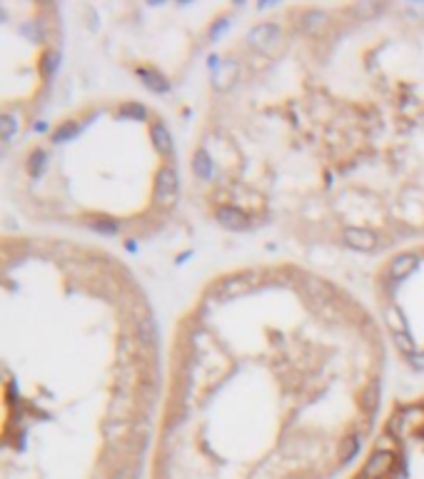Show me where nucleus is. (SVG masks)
<instances>
[{"instance_id":"nucleus-1","label":"nucleus","mask_w":424,"mask_h":479,"mask_svg":"<svg viewBox=\"0 0 424 479\" xmlns=\"http://www.w3.org/2000/svg\"><path fill=\"white\" fill-rule=\"evenodd\" d=\"M180 193V180H177V172L172 165H162L158 177H155V200L160 207H172Z\"/></svg>"},{"instance_id":"nucleus-2","label":"nucleus","mask_w":424,"mask_h":479,"mask_svg":"<svg viewBox=\"0 0 424 479\" xmlns=\"http://www.w3.org/2000/svg\"><path fill=\"white\" fill-rule=\"evenodd\" d=\"M397 464V454L394 452H372L369 459L364 462L362 472H359L357 479H387L392 474Z\"/></svg>"},{"instance_id":"nucleus-3","label":"nucleus","mask_w":424,"mask_h":479,"mask_svg":"<svg viewBox=\"0 0 424 479\" xmlns=\"http://www.w3.org/2000/svg\"><path fill=\"white\" fill-rule=\"evenodd\" d=\"M342 243H345V248L357 250V253H372L380 245V237L367 227H345L342 230Z\"/></svg>"},{"instance_id":"nucleus-4","label":"nucleus","mask_w":424,"mask_h":479,"mask_svg":"<svg viewBox=\"0 0 424 479\" xmlns=\"http://www.w3.org/2000/svg\"><path fill=\"white\" fill-rule=\"evenodd\" d=\"M280 40H282V28L275 25V23H259V25H255L248 33V43L257 50H264V53H270Z\"/></svg>"},{"instance_id":"nucleus-5","label":"nucleus","mask_w":424,"mask_h":479,"mask_svg":"<svg viewBox=\"0 0 424 479\" xmlns=\"http://www.w3.org/2000/svg\"><path fill=\"white\" fill-rule=\"evenodd\" d=\"M417 267H419V255L402 253V255H397V257L390 262V267H387V275H390L392 282H402V280H407V277L412 275Z\"/></svg>"},{"instance_id":"nucleus-6","label":"nucleus","mask_w":424,"mask_h":479,"mask_svg":"<svg viewBox=\"0 0 424 479\" xmlns=\"http://www.w3.org/2000/svg\"><path fill=\"white\" fill-rule=\"evenodd\" d=\"M215 220L220 222L225 230H248L250 227V217L245 210L232 207V205H222L215 210Z\"/></svg>"},{"instance_id":"nucleus-7","label":"nucleus","mask_w":424,"mask_h":479,"mask_svg":"<svg viewBox=\"0 0 424 479\" xmlns=\"http://www.w3.org/2000/svg\"><path fill=\"white\" fill-rule=\"evenodd\" d=\"M237 75H240V63L237 60H220V65L212 72V83L217 90H230L237 83Z\"/></svg>"},{"instance_id":"nucleus-8","label":"nucleus","mask_w":424,"mask_h":479,"mask_svg":"<svg viewBox=\"0 0 424 479\" xmlns=\"http://www.w3.org/2000/svg\"><path fill=\"white\" fill-rule=\"evenodd\" d=\"M150 135H153L155 150H158L162 158L170 160L172 155H175V145H172L170 130L165 127V122H153V127H150Z\"/></svg>"},{"instance_id":"nucleus-9","label":"nucleus","mask_w":424,"mask_h":479,"mask_svg":"<svg viewBox=\"0 0 424 479\" xmlns=\"http://www.w3.org/2000/svg\"><path fill=\"white\" fill-rule=\"evenodd\" d=\"M380 400H382V385L380 382H369L367 387L359 395V409H362L367 417H375L377 409H380Z\"/></svg>"},{"instance_id":"nucleus-10","label":"nucleus","mask_w":424,"mask_h":479,"mask_svg":"<svg viewBox=\"0 0 424 479\" xmlns=\"http://www.w3.org/2000/svg\"><path fill=\"white\" fill-rule=\"evenodd\" d=\"M155 332H158V330H155V322H153V317H150V314H143V317L135 319V342L140 345V350H143V347L153 350Z\"/></svg>"},{"instance_id":"nucleus-11","label":"nucleus","mask_w":424,"mask_h":479,"mask_svg":"<svg viewBox=\"0 0 424 479\" xmlns=\"http://www.w3.org/2000/svg\"><path fill=\"white\" fill-rule=\"evenodd\" d=\"M327 23H330V15L322 11H307L302 13V18H300V28H302V33L307 35H320L322 30L327 28Z\"/></svg>"},{"instance_id":"nucleus-12","label":"nucleus","mask_w":424,"mask_h":479,"mask_svg":"<svg viewBox=\"0 0 424 479\" xmlns=\"http://www.w3.org/2000/svg\"><path fill=\"white\" fill-rule=\"evenodd\" d=\"M138 77L145 83V88L153 90V93H167L170 90V83L162 72L153 70V68H138Z\"/></svg>"},{"instance_id":"nucleus-13","label":"nucleus","mask_w":424,"mask_h":479,"mask_svg":"<svg viewBox=\"0 0 424 479\" xmlns=\"http://www.w3.org/2000/svg\"><path fill=\"white\" fill-rule=\"evenodd\" d=\"M250 285H252V282H248V275L232 277V280H225L217 285V295H220V300H232V298H237V295L248 292Z\"/></svg>"},{"instance_id":"nucleus-14","label":"nucleus","mask_w":424,"mask_h":479,"mask_svg":"<svg viewBox=\"0 0 424 479\" xmlns=\"http://www.w3.org/2000/svg\"><path fill=\"white\" fill-rule=\"evenodd\" d=\"M359 449H362V437L359 435L345 437V440L340 442V449H337V459H340V464H349L359 454Z\"/></svg>"},{"instance_id":"nucleus-15","label":"nucleus","mask_w":424,"mask_h":479,"mask_svg":"<svg viewBox=\"0 0 424 479\" xmlns=\"http://www.w3.org/2000/svg\"><path fill=\"white\" fill-rule=\"evenodd\" d=\"M193 172L200 180H210V177L215 175V162H212V158L207 155V150H198V153H195Z\"/></svg>"},{"instance_id":"nucleus-16","label":"nucleus","mask_w":424,"mask_h":479,"mask_svg":"<svg viewBox=\"0 0 424 479\" xmlns=\"http://www.w3.org/2000/svg\"><path fill=\"white\" fill-rule=\"evenodd\" d=\"M103 432H105V437H108V442L115 445V442H120L122 437L130 432V427H127L125 419H108V422L103 424Z\"/></svg>"},{"instance_id":"nucleus-17","label":"nucleus","mask_w":424,"mask_h":479,"mask_svg":"<svg viewBox=\"0 0 424 479\" xmlns=\"http://www.w3.org/2000/svg\"><path fill=\"white\" fill-rule=\"evenodd\" d=\"M385 319L390 322L392 335H394V332H409L407 330V319H404L402 309L397 307V305H390V307L385 309Z\"/></svg>"},{"instance_id":"nucleus-18","label":"nucleus","mask_w":424,"mask_h":479,"mask_svg":"<svg viewBox=\"0 0 424 479\" xmlns=\"http://www.w3.org/2000/svg\"><path fill=\"white\" fill-rule=\"evenodd\" d=\"M48 170V153L45 150H33V155L28 158V172L30 177H40L43 172Z\"/></svg>"},{"instance_id":"nucleus-19","label":"nucleus","mask_w":424,"mask_h":479,"mask_svg":"<svg viewBox=\"0 0 424 479\" xmlns=\"http://www.w3.org/2000/svg\"><path fill=\"white\" fill-rule=\"evenodd\" d=\"M58 68H60V53H56V50L43 53V58H40V72H43L45 77H53L58 72Z\"/></svg>"},{"instance_id":"nucleus-20","label":"nucleus","mask_w":424,"mask_h":479,"mask_svg":"<svg viewBox=\"0 0 424 479\" xmlns=\"http://www.w3.org/2000/svg\"><path fill=\"white\" fill-rule=\"evenodd\" d=\"M394 347L399 350L402 355H407V357H412V355H417L419 350H417V342L412 340V335L409 332H394Z\"/></svg>"},{"instance_id":"nucleus-21","label":"nucleus","mask_w":424,"mask_h":479,"mask_svg":"<svg viewBox=\"0 0 424 479\" xmlns=\"http://www.w3.org/2000/svg\"><path fill=\"white\" fill-rule=\"evenodd\" d=\"M77 132H80V125H77V122H63V125L53 132V143H56V145L68 143V140L75 138Z\"/></svg>"},{"instance_id":"nucleus-22","label":"nucleus","mask_w":424,"mask_h":479,"mask_svg":"<svg viewBox=\"0 0 424 479\" xmlns=\"http://www.w3.org/2000/svg\"><path fill=\"white\" fill-rule=\"evenodd\" d=\"M18 130V122H15V115H13L11 110L8 113H3L0 115V135H3V143H11V138H13V132Z\"/></svg>"},{"instance_id":"nucleus-23","label":"nucleus","mask_w":424,"mask_h":479,"mask_svg":"<svg viewBox=\"0 0 424 479\" xmlns=\"http://www.w3.org/2000/svg\"><path fill=\"white\" fill-rule=\"evenodd\" d=\"M382 11H385V6H380V3H359V6L352 8V13L359 20H369V18L380 15Z\"/></svg>"},{"instance_id":"nucleus-24","label":"nucleus","mask_w":424,"mask_h":479,"mask_svg":"<svg viewBox=\"0 0 424 479\" xmlns=\"http://www.w3.org/2000/svg\"><path fill=\"white\" fill-rule=\"evenodd\" d=\"M88 225L93 227L95 232H100V235H117V232H120V222H115V220H105V217H98V220H90Z\"/></svg>"},{"instance_id":"nucleus-25","label":"nucleus","mask_w":424,"mask_h":479,"mask_svg":"<svg viewBox=\"0 0 424 479\" xmlns=\"http://www.w3.org/2000/svg\"><path fill=\"white\" fill-rule=\"evenodd\" d=\"M117 115L132 117V120H145V117H148V110H145V105H140V103H125L120 110H117Z\"/></svg>"},{"instance_id":"nucleus-26","label":"nucleus","mask_w":424,"mask_h":479,"mask_svg":"<svg viewBox=\"0 0 424 479\" xmlns=\"http://www.w3.org/2000/svg\"><path fill=\"white\" fill-rule=\"evenodd\" d=\"M397 445H399V440H397V437H392L390 432H385V435L377 440L375 449L377 452H394V454H397Z\"/></svg>"},{"instance_id":"nucleus-27","label":"nucleus","mask_w":424,"mask_h":479,"mask_svg":"<svg viewBox=\"0 0 424 479\" xmlns=\"http://www.w3.org/2000/svg\"><path fill=\"white\" fill-rule=\"evenodd\" d=\"M110 479H138V467L135 464H122V467H115Z\"/></svg>"},{"instance_id":"nucleus-28","label":"nucleus","mask_w":424,"mask_h":479,"mask_svg":"<svg viewBox=\"0 0 424 479\" xmlns=\"http://www.w3.org/2000/svg\"><path fill=\"white\" fill-rule=\"evenodd\" d=\"M227 28H230V20H227V18H222V20H217L215 25L210 28V40L215 43L217 38H222V35L227 33Z\"/></svg>"},{"instance_id":"nucleus-29","label":"nucleus","mask_w":424,"mask_h":479,"mask_svg":"<svg viewBox=\"0 0 424 479\" xmlns=\"http://www.w3.org/2000/svg\"><path fill=\"white\" fill-rule=\"evenodd\" d=\"M409 359V367L414 369V372H424V350H419L417 355H412Z\"/></svg>"},{"instance_id":"nucleus-30","label":"nucleus","mask_w":424,"mask_h":479,"mask_svg":"<svg viewBox=\"0 0 424 479\" xmlns=\"http://www.w3.org/2000/svg\"><path fill=\"white\" fill-rule=\"evenodd\" d=\"M407 13L412 18H419V20H424V3H409Z\"/></svg>"}]
</instances>
